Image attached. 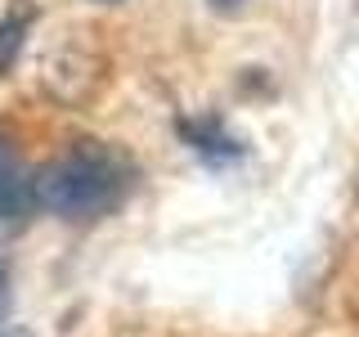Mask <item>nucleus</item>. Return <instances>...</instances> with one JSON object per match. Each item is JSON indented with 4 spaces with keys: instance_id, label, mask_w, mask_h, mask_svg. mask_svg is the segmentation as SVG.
I'll return each instance as SVG.
<instances>
[{
    "instance_id": "nucleus-8",
    "label": "nucleus",
    "mask_w": 359,
    "mask_h": 337,
    "mask_svg": "<svg viewBox=\"0 0 359 337\" xmlns=\"http://www.w3.org/2000/svg\"><path fill=\"white\" fill-rule=\"evenodd\" d=\"M0 337H32L27 329H0Z\"/></svg>"
},
{
    "instance_id": "nucleus-1",
    "label": "nucleus",
    "mask_w": 359,
    "mask_h": 337,
    "mask_svg": "<svg viewBox=\"0 0 359 337\" xmlns=\"http://www.w3.org/2000/svg\"><path fill=\"white\" fill-rule=\"evenodd\" d=\"M135 189V162L117 144L76 140L36 176V207L67 225H95L112 216Z\"/></svg>"
},
{
    "instance_id": "nucleus-9",
    "label": "nucleus",
    "mask_w": 359,
    "mask_h": 337,
    "mask_svg": "<svg viewBox=\"0 0 359 337\" xmlns=\"http://www.w3.org/2000/svg\"><path fill=\"white\" fill-rule=\"evenodd\" d=\"M99 5H117V0H99Z\"/></svg>"
},
{
    "instance_id": "nucleus-2",
    "label": "nucleus",
    "mask_w": 359,
    "mask_h": 337,
    "mask_svg": "<svg viewBox=\"0 0 359 337\" xmlns=\"http://www.w3.org/2000/svg\"><path fill=\"white\" fill-rule=\"evenodd\" d=\"M104 77H108V59L90 32H67V37H59L41 54V67H36L41 90L63 108L90 104L104 90Z\"/></svg>"
},
{
    "instance_id": "nucleus-5",
    "label": "nucleus",
    "mask_w": 359,
    "mask_h": 337,
    "mask_svg": "<svg viewBox=\"0 0 359 337\" xmlns=\"http://www.w3.org/2000/svg\"><path fill=\"white\" fill-rule=\"evenodd\" d=\"M32 18H36V9L22 5V0L0 14V72H9V67H14L18 50H22V37H27V27H32Z\"/></svg>"
},
{
    "instance_id": "nucleus-4",
    "label": "nucleus",
    "mask_w": 359,
    "mask_h": 337,
    "mask_svg": "<svg viewBox=\"0 0 359 337\" xmlns=\"http://www.w3.org/2000/svg\"><path fill=\"white\" fill-rule=\"evenodd\" d=\"M180 135H184L189 144L202 153V157H211V162H224V157H238V140H229L224 135V126L216 117H202V121H180Z\"/></svg>"
},
{
    "instance_id": "nucleus-3",
    "label": "nucleus",
    "mask_w": 359,
    "mask_h": 337,
    "mask_svg": "<svg viewBox=\"0 0 359 337\" xmlns=\"http://www.w3.org/2000/svg\"><path fill=\"white\" fill-rule=\"evenodd\" d=\"M32 207H36V176H27L14 140L0 131V220H22Z\"/></svg>"
},
{
    "instance_id": "nucleus-7",
    "label": "nucleus",
    "mask_w": 359,
    "mask_h": 337,
    "mask_svg": "<svg viewBox=\"0 0 359 337\" xmlns=\"http://www.w3.org/2000/svg\"><path fill=\"white\" fill-rule=\"evenodd\" d=\"M211 5H216L220 14H238V9L247 5V0H211Z\"/></svg>"
},
{
    "instance_id": "nucleus-10",
    "label": "nucleus",
    "mask_w": 359,
    "mask_h": 337,
    "mask_svg": "<svg viewBox=\"0 0 359 337\" xmlns=\"http://www.w3.org/2000/svg\"><path fill=\"white\" fill-rule=\"evenodd\" d=\"M355 198H359V180H355Z\"/></svg>"
},
{
    "instance_id": "nucleus-6",
    "label": "nucleus",
    "mask_w": 359,
    "mask_h": 337,
    "mask_svg": "<svg viewBox=\"0 0 359 337\" xmlns=\"http://www.w3.org/2000/svg\"><path fill=\"white\" fill-rule=\"evenodd\" d=\"M5 310H9V261L0 256V319H5Z\"/></svg>"
}]
</instances>
